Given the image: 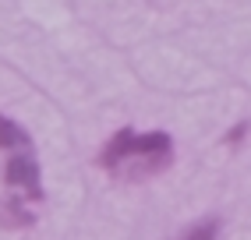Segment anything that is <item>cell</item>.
I'll list each match as a JSON object with an SVG mask.
<instances>
[{
	"label": "cell",
	"mask_w": 251,
	"mask_h": 240,
	"mask_svg": "<svg viewBox=\"0 0 251 240\" xmlns=\"http://www.w3.org/2000/svg\"><path fill=\"white\" fill-rule=\"evenodd\" d=\"M43 166L32 134L0 113V226L25 230L43 209Z\"/></svg>",
	"instance_id": "obj_1"
},
{
	"label": "cell",
	"mask_w": 251,
	"mask_h": 240,
	"mask_svg": "<svg viewBox=\"0 0 251 240\" xmlns=\"http://www.w3.org/2000/svg\"><path fill=\"white\" fill-rule=\"evenodd\" d=\"M170 163H174V138L166 131L121 127L99 148V166H103L113 180H124V184L159 177Z\"/></svg>",
	"instance_id": "obj_2"
},
{
	"label": "cell",
	"mask_w": 251,
	"mask_h": 240,
	"mask_svg": "<svg viewBox=\"0 0 251 240\" xmlns=\"http://www.w3.org/2000/svg\"><path fill=\"white\" fill-rule=\"evenodd\" d=\"M216 237H220V219H202L195 226H188L177 240H216Z\"/></svg>",
	"instance_id": "obj_3"
}]
</instances>
